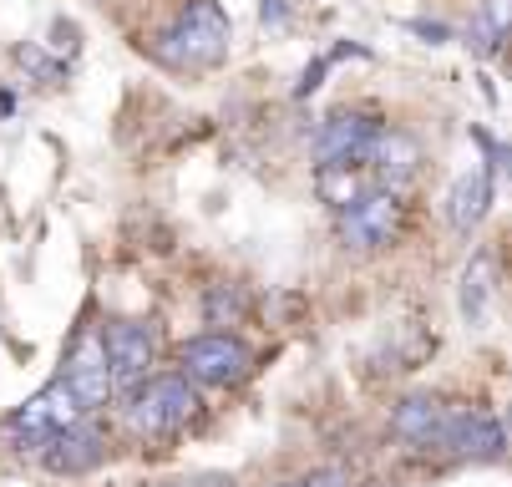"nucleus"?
<instances>
[{"mask_svg":"<svg viewBox=\"0 0 512 487\" xmlns=\"http://www.w3.org/2000/svg\"><path fill=\"white\" fill-rule=\"evenodd\" d=\"M442 416H447V406H436L431 396H406V401L396 406V416H391V427H396L401 442L431 447L436 437H442Z\"/></svg>","mask_w":512,"mask_h":487,"instance_id":"obj_13","label":"nucleus"},{"mask_svg":"<svg viewBox=\"0 0 512 487\" xmlns=\"http://www.w3.org/2000/svg\"><path fill=\"white\" fill-rule=\"evenodd\" d=\"M487 203H492V163H472L457 173L452 193H447V219L457 234H472L487 214Z\"/></svg>","mask_w":512,"mask_h":487,"instance_id":"obj_11","label":"nucleus"},{"mask_svg":"<svg viewBox=\"0 0 512 487\" xmlns=\"http://www.w3.org/2000/svg\"><path fill=\"white\" fill-rule=\"evenodd\" d=\"M376 117L371 112H335L320 132H315V158L320 168H360L365 153H371V137H376Z\"/></svg>","mask_w":512,"mask_h":487,"instance_id":"obj_8","label":"nucleus"},{"mask_svg":"<svg viewBox=\"0 0 512 487\" xmlns=\"http://www.w3.org/2000/svg\"><path fill=\"white\" fill-rule=\"evenodd\" d=\"M82 416H87V406L71 396V386L51 381V386H41L31 401H21L6 422H0V442H6L11 452H41L56 432L77 427Z\"/></svg>","mask_w":512,"mask_h":487,"instance_id":"obj_2","label":"nucleus"},{"mask_svg":"<svg viewBox=\"0 0 512 487\" xmlns=\"http://www.w3.org/2000/svg\"><path fill=\"white\" fill-rule=\"evenodd\" d=\"M71 386V396H77L82 406H102L112 396V371H107V351H102V330H77V340L66 345L61 356V376Z\"/></svg>","mask_w":512,"mask_h":487,"instance_id":"obj_7","label":"nucleus"},{"mask_svg":"<svg viewBox=\"0 0 512 487\" xmlns=\"http://www.w3.org/2000/svg\"><path fill=\"white\" fill-rule=\"evenodd\" d=\"M315 188H320V198H325V203H335V208H345V203H355V198L365 193L355 168H320Z\"/></svg>","mask_w":512,"mask_h":487,"instance_id":"obj_15","label":"nucleus"},{"mask_svg":"<svg viewBox=\"0 0 512 487\" xmlns=\"http://www.w3.org/2000/svg\"><path fill=\"white\" fill-rule=\"evenodd\" d=\"M477 26H482V51H497V41L507 31V0H482Z\"/></svg>","mask_w":512,"mask_h":487,"instance_id":"obj_16","label":"nucleus"},{"mask_svg":"<svg viewBox=\"0 0 512 487\" xmlns=\"http://www.w3.org/2000/svg\"><path fill=\"white\" fill-rule=\"evenodd\" d=\"M492 259L487 254H477L472 264H467V274H462V315H467V325H487V305H492Z\"/></svg>","mask_w":512,"mask_h":487,"instance_id":"obj_14","label":"nucleus"},{"mask_svg":"<svg viewBox=\"0 0 512 487\" xmlns=\"http://www.w3.org/2000/svg\"><path fill=\"white\" fill-rule=\"evenodd\" d=\"M279 487H345V477H335V472H315V477H300V482H279Z\"/></svg>","mask_w":512,"mask_h":487,"instance_id":"obj_17","label":"nucleus"},{"mask_svg":"<svg viewBox=\"0 0 512 487\" xmlns=\"http://www.w3.org/2000/svg\"><path fill=\"white\" fill-rule=\"evenodd\" d=\"M442 447H452L457 457H482V462H502V422L482 406H462L442 416Z\"/></svg>","mask_w":512,"mask_h":487,"instance_id":"obj_9","label":"nucleus"},{"mask_svg":"<svg viewBox=\"0 0 512 487\" xmlns=\"http://www.w3.org/2000/svg\"><path fill=\"white\" fill-rule=\"evenodd\" d=\"M102 432L97 427H87V416L77 427H66V432H56L46 447H41V462H46V472H56V477H82V472H92L97 462H102Z\"/></svg>","mask_w":512,"mask_h":487,"instance_id":"obj_10","label":"nucleus"},{"mask_svg":"<svg viewBox=\"0 0 512 487\" xmlns=\"http://www.w3.org/2000/svg\"><path fill=\"white\" fill-rule=\"evenodd\" d=\"M102 351H107V371H112V391H132L148 381L153 356H158V330L142 325V320H117L102 335Z\"/></svg>","mask_w":512,"mask_h":487,"instance_id":"obj_6","label":"nucleus"},{"mask_svg":"<svg viewBox=\"0 0 512 487\" xmlns=\"http://www.w3.org/2000/svg\"><path fill=\"white\" fill-rule=\"evenodd\" d=\"M406 219V203L396 188H376V193H360L355 203L340 208V239L350 249H381L401 234Z\"/></svg>","mask_w":512,"mask_h":487,"instance_id":"obj_4","label":"nucleus"},{"mask_svg":"<svg viewBox=\"0 0 512 487\" xmlns=\"http://www.w3.org/2000/svg\"><path fill=\"white\" fill-rule=\"evenodd\" d=\"M183 376L188 381H203V386H234L249 376V345L239 335H224V330H208V335H193L183 351Z\"/></svg>","mask_w":512,"mask_h":487,"instance_id":"obj_5","label":"nucleus"},{"mask_svg":"<svg viewBox=\"0 0 512 487\" xmlns=\"http://www.w3.org/2000/svg\"><path fill=\"white\" fill-rule=\"evenodd\" d=\"M198 411V396L188 386V376H153L132 386V401H127V432L142 437V442H158V437H173L193 422Z\"/></svg>","mask_w":512,"mask_h":487,"instance_id":"obj_3","label":"nucleus"},{"mask_svg":"<svg viewBox=\"0 0 512 487\" xmlns=\"http://www.w3.org/2000/svg\"><path fill=\"white\" fill-rule=\"evenodd\" d=\"M365 163H371L381 178L401 183V178L416 173L421 148H416V137H411V132H401V127H381V132L371 137V153H365Z\"/></svg>","mask_w":512,"mask_h":487,"instance_id":"obj_12","label":"nucleus"},{"mask_svg":"<svg viewBox=\"0 0 512 487\" xmlns=\"http://www.w3.org/2000/svg\"><path fill=\"white\" fill-rule=\"evenodd\" d=\"M158 56L183 72H203L229 56V16L218 11V0H188L178 21L158 36Z\"/></svg>","mask_w":512,"mask_h":487,"instance_id":"obj_1","label":"nucleus"}]
</instances>
